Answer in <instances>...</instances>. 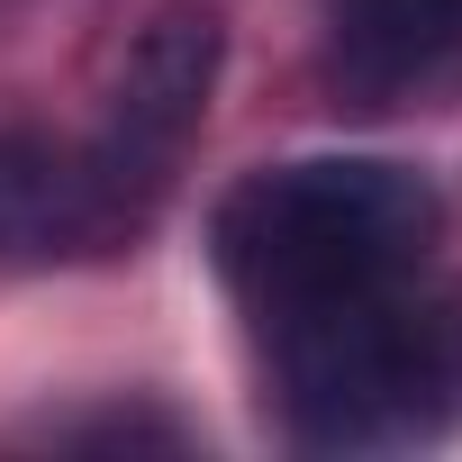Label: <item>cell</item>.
Here are the masks:
<instances>
[{
    "label": "cell",
    "instance_id": "5",
    "mask_svg": "<svg viewBox=\"0 0 462 462\" xmlns=\"http://www.w3.org/2000/svg\"><path fill=\"white\" fill-rule=\"evenodd\" d=\"M109 245L118 236H109L82 145L0 127V263H64V254H109Z\"/></svg>",
    "mask_w": 462,
    "mask_h": 462
},
{
    "label": "cell",
    "instance_id": "4",
    "mask_svg": "<svg viewBox=\"0 0 462 462\" xmlns=\"http://www.w3.org/2000/svg\"><path fill=\"white\" fill-rule=\"evenodd\" d=\"M462 73V0H327V91L345 109H408Z\"/></svg>",
    "mask_w": 462,
    "mask_h": 462
},
{
    "label": "cell",
    "instance_id": "3",
    "mask_svg": "<svg viewBox=\"0 0 462 462\" xmlns=\"http://www.w3.org/2000/svg\"><path fill=\"white\" fill-rule=\"evenodd\" d=\"M217 64H226V19L208 0H172L136 28V46L118 55V82H109V109L82 145L91 163V190L109 208V236L127 245L136 226L163 208L199 118H208V91H217Z\"/></svg>",
    "mask_w": 462,
    "mask_h": 462
},
{
    "label": "cell",
    "instance_id": "1",
    "mask_svg": "<svg viewBox=\"0 0 462 462\" xmlns=\"http://www.w3.org/2000/svg\"><path fill=\"white\" fill-rule=\"evenodd\" d=\"M263 327L282 426L309 453H408L462 417V291L426 282V263Z\"/></svg>",
    "mask_w": 462,
    "mask_h": 462
},
{
    "label": "cell",
    "instance_id": "2",
    "mask_svg": "<svg viewBox=\"0 0 462 462\" xmlns=\"http://www.w3.org/2000/svg\"><path fill=\"white\" fill-rule=\"evenodd\" d=\"M444 226V199L417 163L390 154H300L263 163L208 217V254L254 318H291L309 300L417 273Z\"/></svg>",
    "mask_w": 462,
    "mask_h": 462
}]
</instances>
